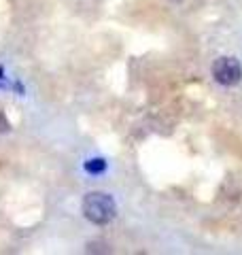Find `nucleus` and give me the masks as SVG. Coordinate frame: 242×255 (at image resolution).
<instances>
[{
	"label": "nucleus",
	"mask_w": 242,
	"mask_h": 255,
	"mask_svg": "<svg viewBox=\"0 0 242 255\" xmlns=\"http://www.w3.org/2000/svg\"><path fill=\"white\" fill-rule=\"evenodd\" d=\"M11 130V124H9V119H6V115L0 111V134H4V132H9Z\"/></svg>",
	"instance_id": "4"
},
{
	"label": "nucleus",
	"mask_w": 242,
	"mask_h": 255,
	"mask_svg": "<svg viewBox=\"0 0 242 255\" xmlns=\"http://www.w3.org/2000/svg\"><path fill=\"white\" fill-rule=\"evenodd\" d=\"M85 170L90 174H100L107 170V162H104L102 157H94V159H87L85 162Z\"/></svg>",
	"instance_id": "3"
},
{
	"label": "nucleus",
	"mask_w": 242,
	"mask_h": 255,
	"mask_svg": "<svg viewBox=\"0 0 242 255\" xmlns=\"http://www.w3.org/2000/svg\"><path fill=\"white\" fill-rule=\"evenodd\" d=\"M115 202L104 191H92L83 200V215L96 226H107L115 217Z\"/></svg>",
	"instance_id": "1"
},
{
	"label": "nucleus",
	"mask_w": 242,
	"mask_h": 255,
	"mask_svg": "<svg viewBox=\"0 0 242 255\" xmlns=\"http://www.w3.org/2000/svg\"><path fill=\"white\" fill-rule=\"evenodd\" d=\"M213 79L219 85H225V87L240 83V79H242L240 62L236 58H228V55L215 60V64H213Z\"/></svg>",
	"instance_id": "2"
}]
</instances>
